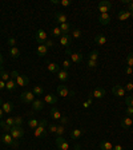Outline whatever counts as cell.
Returning a JSON list of instances; mask_svg holds the SVG:
<instances>
[{"label": "cell", "instance_id": "30", "mask_svg": "<svg viewBox=\"0 0 133 150\" xmlns=\"http://www.w3.org/2000/svg\"><path fill=\"white\" fill-rule=\"evenodd\" d=\"M60 30H61L63 35H64V34H69V31H71V25H69L68 23H64V24H60Z\"/></svg>", "mask_w": 133, "mask_h": 150}, {"label": "cell", "instance_id": "64", "mask_svg": "<svg viewBox=\"0 0 133 150\" xmlns=\"http://www.w3.org/2000/svg\"><path fill=\"white\" fill-rule=\"evenodd\" d=\"M0 106H3V100H1V98H0Z\"/></svg>", "mask_w": 133, "mask_h": 150}, {"label": "cell", "instance_id": "43", "mask_svg": "<svg viewBox=\"0 0 133 150\" xmlns=\"http://www.w3.org/2000/svg\"><path fill=\"white\" fill-rule=\"evenodd\" d=\"M15 126H22L23 125V118L22 117H15Z\"/></svg>", "mask_w": 133, "mask_h": 150}, {"label": "cell", "instance_id": "29", "mask_svg": "<svg viewBox=\"0 0 133 150\" xmlns=\"http://www.w3.org/2000/svg\"><path fill=\"white\" fill-rule=\"evenodd\" d=\"M32 93H33L35 95H37V97H40V95L44 94V88L41 87V86H35L33 90H32Z\"/></svg>", "mask_w": 133, "mask_h": 150}, {"label": "cell", "instance_id": "47", "mask_svg": "<svg viewBox=\"0 0 133 150\" xmlns=\"http://www.w3.org/2000/svg\"><path fill=\"white\" fill-rule=\"evenodd\" d=\"M91 105H92V98H89L88 100H85V102L83 103V107H85V109H87V107H89Z\"/></svg>", "mask_w": 133, "mask_h": 150}, {"label": "cell", "instance_id": "32", "mask_svg": "<svg viewBox=\"0 0 133 150\" xmlns=\"http://www.w3.org/2000/svg\"><path fill=\"white\" fill-rule=\"evenodd\" d=\"M52 35H53L55 38H61V36H63V32H61V30H60V27L52 28Z\"/></svg>", "mask_w": 133, "mask_h": 150}, {"label": "cell", "instance_id": "25", "mask_svg": "<svg viewBox=\"0 0 133 150\" xmlns=\"http://www.w3.org/2000/svg\"><path fill=\"white\" fill-rule=\"evenodd\" d=\"M49 114L53 119H56V121H60V118H61V114H60V111L56 109V107H52V109H51Z\"/></svg>", "mask_w": 133, "mask_h": 150}, {"label": "cell", "instance_id": "53", "mask_svg": "<svg viewBox=\"0 0 133 150\" xmlns=\"http://www.w3.org/2000/svg\"><path fill=\"white\" fill-rule=\"evenodd\" d=\"M45 46L49 48V47H53V46H55V43H53V40H49V39H48V40L45 42Z\"/></svg>", "mask_w": 133, "mask_h": 150}, {"label": "cell", "instance_id": "11", "mask_svg": "<svg viewBox=\"0 0 133 150\" xmlns=\"http://www.w3.org/2000/svg\"><path fill=\"white\" fill-rule=\"evenodd\" d=\"M112 93L115 94L116 97H125V88L121 87L120 84H116V86H113V88H112Z\"/></svg>", "mask_w": 133, "mask_h": 150}, {"label": "cell", "instance_id": "63", "mask_svg": "<svg viewBox=\"0 0 133 150\" xmlns=\"http://www.w3.org/2000/svg\"><path fill=\"white\" fill-rule=\"evenodd\" d=\"M3 71H4V70L1 69V67H0V76H1V74H3Z\"/></svg>", "mask_w": 133, "mask_h": 150}, {"label": "cell", "instance_id": "35", "mask_svg": "<svg viewBox=\"0 0 133 150\" xmlns=\"http://www.w3.org/2000/svg\"><path fill=\"white\" fill-rule=\"evenodd\" d=\"M99 59V52H97L96 50L92 51V52L89 54V60H97Z\"/></svg>", "mask_w": 133, "mask_h": 150}, {"label": "cell", "instance_id": "51", "mask_svg": "<svg viewBox=\"0 0 133 150\" xmlns=\"http://www.w3.org/2000/svg\"><path fill=\"white\" fill-rule=\"evenodd\" d=\"M133 90V83H127L125 84V91H132Z\"/></svg>", "mask_w": 133, "mask_h": 150}, {"label": "cell", "instance_id": "14", "mask_svg": "<svg viewBox=\"0 0 133 150\" xmlns=\"http://www.w3.org/2000/svg\"><path fill=\"white\" fill-rule=\"evenodd\" d=\"M56 75H57V79H59L60 82H67L69 79V74L67 70H60Z\"/></svg>", "mask_w": 133, "mask_h": 150}, {"label": "cell", "instance_id": "41", "mask_svg": "<svg viewBox=\"0 0 133 150\" xmlns=\"http://www.w3.org/2000/svg\"><path fill=\"white\" fill-rule=\"evenodd\" d=\"M97 64H99L97 60H88V67H89V69H96Z\"/></svg>", "mask_w": 133, "mask_h": 150}, {"label": "cell", "instance_id": "21", "mask_svg": "<svg viewBox=\"0 0 133 150\" xmlns=\"http://www.w3.org/2000/svg\"><path fill=\"white\" fill-rule=\"evenodd\" d=\"M83 134H84L83 129H73V130L71 131V138L72 139H79Z\"/></svg>", "mask_w": 133, "mask_h": 150}, {"label": "cell", "instance_id": "17", "mask_svg": "<svg viewBox=\"0 0 133 150\" xmlns=\"http://www.w3.org/2000/svg\"><path fill=\"white\" fill-rule=\"evenodd\" d=\"M44 102L48 103V105H56L57 103V97L55 94H48V95L44 97Z\"/></svg>", "mask_w": 133, "mask_h": 150}, {"label": "cell", "instance_id": "4", "mask_svg": "<svg viewBox=\"0 0 133 150\" xmlns=\"http://www.w3.org/2000/svg\"><path fill=\"white\" fill-rule=\"evenodd\" d=\"M20 100L24 103H32L35 100V94L32 91H28V90H24L20 95Z\"/></svg>", "mask_w": 133, "mask_h": 150}, {"label": "cell", "instance_id": "34", "mask_svg": "<svg viewBox=\"0 0 133 150\" xmlns=\"http://www.w3.org/2000/svg\"><path fill=\"white\" fill-rule=\"evenodd\" d=\"M0 79H1L3 82H8L9 79H11V74H9V72H7V71H3V74H1Z\"/></svg>", "mask_w": 133, "mask_h": 150}, {"label": "cell", "instance_id": "3", "mask_svg": "<svg viewBox=\"0 0 133 150\" xmlns=\"http://www.w3.org/2000/svg\"><path fill=\"white\" fill-rule=\"evenodd\" d=\"M0 139H1V142H3V144L8 145V146H12V147H17L19 146V144L16 142L15 139H13L12 135L9 134V133H6V134H3Z\"/></svg>", "mask_w": 133, "mask_h": 150}, {"label": "cell", "instance_id": "1", "mask_svg": "<svg viewBox=\"0 0 133 150\" xmlns=\"http://www.w3.org/2000/svg\"><path fill=\"white\" fill-rule=\"evenodd\" d=\"M47 126H48V122H47L45 119H41L40 123H39V126L35 129V137H36V138L45 137V135H47V130H45Z\"/></svg>", "mask_w": 133, "mask_h": 150}, {"label": "cell", "instance_id": "57", "mask_svg": "<svg viewBox=\"0 0 133 150\" xmlns=\"http://www.w3.org/2000/svg\"><path fill=\"white\" fill-rule=\"evenodd\" d=\"M112 150H123V146H121V145H116V146H113Z\"/></svg>", "mask_w": 133, "mask_h": 150}, {"label": "cell", "instance_id": "13", "mask_svg": "<svg viewBox=\"0 0 133 150\" xmlns=\"http://www.w3.org/2000/svg\"><path fill=\"white\" fill-rule=\"evenodd\" d=\"M15 81H16V84H17V86H22V87H24V86H27V84H28L29 79H28L27 76H23V75L19 74L17 78H16Z\"/></svg>", "mask_w": 133, "mask_h": 150}, {"label": "cell", "instance_id": "55", "mask_svg": "<svg viewBox=\"0 0 133 150\" xmlns=\"http://www.w3.org/2000/svg\"><path fill=\"white\" fill-rule=\"evenodd\" d=\"M17 75H19V72H17V71L11 72V79H16V78H17Z\"/></svg>", "mask_w": 133, "mask_h": 150}, {"label": "cell", "instance_id": "7", "mask_svg": "<svg viewBox=\"0 0 133 150\" xmlns=\"http://www.w3.org/2000/svg\"><path fill=\"white\" fill-rule=\"evenodd\" d=\"M112 8V3L107 1V0H102L99 3V11L100 13H108V11Z\"/></svg>", "mask_w": 133, "mask_h": 150}, {"label": "cell", "instance_id": "2", "mask_svg": "<svg viewBox=\"0 0 133 150\" xmlns=\"http://www.w3.org/2000/svg\"><path fill=\"white\" fill-rule=\"evenodd\" d=\"M9 134L12 135L13 139H20V138L24 137V129H23L22 126H15V125H13L12 127H11Z\"/></svg>", "mask_w": 133, "mask_h": 150}, {"label": "cell", "instance_id": "31", "mask_svg": "<svg viewBox=\"0 0 133 150\" xmlns=\"http://www.w3.org/2000/svg\"><path fill=\"white\" fill-rule=\"evenodd\" d=\"M39 123H40V121H37V119H35V118H32V119L28 121V126H29L31 129H36L37 126H39Z\"/></svg>", "mask_w": 133, "mask_h": 150}, {"label": "cell", "instance_id": "54", "mask_svg": "<svg viewBox=\"0 0 133 150\" xmlns=\"http://www.w3.org/2000/svg\"><path fill=\"white\" fill-rule=\"evenodd\" d=\"M125 72H127L128 75L133 74V67H129V66H128V67H127V70H125Z\"/></svg>", "mask_w": 133, "mask_h": 150}, {"label": "cell", "instance_id": "56", "mask_svg": "<svg viewBox=\"0 0 133 150\" xmlns=\"http://www.w3.org/2000/svg\"><path fill=\"white\" fill-rule=\"evenodd\" d=\"M3 88H6V82H3L0 79V90H3Z\"/></svg>", "mask_w": 133, "mask_h": 150}, {"label": "cell", "instance_id": "42", "mask_svg": "<svg viewBox=\"0 0 133 150\" xmlns=\"http://www.w3.org/2000/svg\"><path fill=\"white\" fill-rule=\"evenodd\" d=\"M16 39L15 38H8V46L9 47H16Z\"/></svg>", "mask_w": 133, "mask_h": 150}, {"label": "cell", "instance_id": "36", "mask_svg": "<svg viewBox=\"0 0 133 150\" xmlns=\"http://www.w3.org/2000/svg\"><path fill=\"white\" fill-rule=\"evenodd\" d=\"M127 63H128V66H129V67H133V52L128 54V56H127Z\"/></svg>", "mask_w": 133, "mask_h": 150}, {"label": "cell", "instance_id": "50", "mask_svg": "<svg viewBox=\"0 0 133 150\" xmlns=\"http://www.w3.org/2000/svg\"><path fill=\"white\" fill-rule=\"evenodd\" d=\"M127 115L128 117H133V107H130V106L127 107Z\"/></svg>", "mask_w": 133, "mask_h": 150}, {"label": "cell", "instance_id": "33", "mask_svg": "<svg viewBox=\"0 0 133 150\" xmlns=\"http://www.w3.org/2000/svg\"><path fill=\"white\" fill-rule=\"evenodd\" d=\"M0 129H3V130L7 131V133H9V131H11V126L7 125L6 121H0Z\"/></svg>", "mask_w": 133, "mask_h": 150}, {"label": "cell", "instance_id": "27", "mask_svg": "<svg viewBox=\"0 0 133 150\" xmlns=\"http://www.w3.org/2000/svg\"><path fill=\"white\" fill-rule=\"evenodd\" d=\"M100 149L101 150H112L113 149V145L109 142V141H102L100 144Z\"/></svg>", "mask_w": 133, "mask_h": 150}, {"label": "cell", "instance_id": "59", "mask_svg": "<svg viewBox=\"0 0 133 150\" xmlns=\"http://www.w3.org/2000/svg\"><path fill=\"white\" fill-rule=\"evenodd\" d=\"M128 11L133 13V3H129V7H128Z\"/></svg>", "mask_w": 133, "mask_h": 150}, {"label": "cell", "instance_id": "45", "mask_svg": "<svg viewBox=\"0 0 133 150\" xmlns=\"http://www.w3.org/2000/svg\"><path fill=\"white\" fill-rule=\"evenodd\" d=\"M6 123H7L8 126H11V127H12V126L15 125V119H13L12 117H9V118H7V119H6Z\"/></svg>", "mask_w": 133, "mask_h": 150}, {"label": "cell", "instance_id": "52", "mask_svg": "<svg viewBox=\"0 0 133 150\" xmlns=\"http://www.w3.org/2000/svg\"><path fill=\"white\" fill-rule=\"evenodd\" d=\"M56 129H57V126H56V125H49L48 130H49V133H55V134H56Z\"/></svg>", "mask_w": 133, "mask_h": 150}, {"label": "cell", "instance_id": "38", "mask_svg": "<svg viewBox=\"0 0 133 150\" xmlns=\"http://www.w3.org/2000/svg\"><path fill=\"white\" fill-rule=\"evenodd\" d=\"M65 133V129H64V126L63 125H60V126H57V129H56V134L57 135H63Z\"/></svg>", "mask_w": 133, "mask_h": 150}, {"label": "cell", "instance_id": "44", "mask_svg": "<svg viewBox=\"0 0 133 150\" xmlns=\"http://www.w3.org/2000/svg\"><path fill=\"white\" fill-rule=\"evenodd\" d=\"M63 67H64V70H68L71 67V60H68V59L63 60Z\"/></svg>", "mask_w": 133, "mask_h": 150}, {"label": "cell", "instance_id": "61", "mask_svg": "<svg viewBox=\"0 0 133 150\" xmlns=\"http://www.w3.org/2000/svg\"><path fill=\"white\" fill-rule=\"evenodd\" d=\"M51 3H52V4H60V1H59V0H52Z\"/></svg>", "mask_w": 133, "mask_h": 150}, {"label": "cell", "instance_id": "24", "mask_svg": "<svg viewBox=\"0 0 133 150\" xmlns=\"http://www.w3.org/2000/svg\"><path fill=\"white\" fill-rule=\"evenodd\" d=\"M95 42H96L99 46H104V44L107 43V38L104 36L102 34H99V35H96V36H95Z\"/></svg>", "mask_w": 133, "mask_h": 150}, {"label": "cell", "instance_id": "20", "mask_svg": "<svg viewBox=\"0 0 133 150\" xmlns=\"http://www.w3.org/2000/svg\"><path fill=\"white\" fill-rule=\"evenodd\" d=\"M55 19L56 22L60 23V24H64V23H67V15L63 12H56L55 13Z\"/></svg>", "mask_w": 133, "mask_h": 150}, {"label": "cell", "instance_id": "9", "mask_svg": "<svg viewBox=\"0 0 133 150\" xmlns=\"http://www.w3.org/2000/svg\"><path fill=\"white\" fill-rule=\"evenodd\" d=\"M35 39H36L37 43H45L48 39H47V32L44 30H39L35 35Z\"/></svg>", "mask_w": 133, "mask_h": 150}, {"label": "cell", "instance_id": "60", "mask_svg": "<svg viewBox=\"0 0 133 150\" xmlns=\"http://www.w3.org/2000/svg\"><path fill=\"white\" fill-rule=\"evenodd\" d=\"M75 150H81V146L79 144H76V145H75Z\"/></svg>", "mask_w": 133, "mask_h": 150}, {"label": "cell", "instance_id": "5", "mask_svg": "<svg viewBox=\"0 0 133 150\" xmlns=\"http://www.w3.org/2000/svg\"><path fill=\"white\" fill-rule=\"evenodd\" d=\"M57 93H59L60 97H73L75 93L73 91H69L68 87L67 86H64V84H60V86H57Z\"/></svg>", "mask_w": 133, "mask_h": 150}, {"label": "cell", "instance_id": "48", "mask_svg": "<svg viewBox=\"0 0 133 150\" xmlns=\"http://www.w3.org/2000/svg\"><path fill=\"white\" fill-rule=\"evenodd\" d=\"M60 122H61V125L68 123V117H67V115H61V118H60Z\"/></svg>", "mask_w": 133, "mask_h": 150}, {"label": "cell", "instance_id": "39", "mask_svg": "<svg viewBox=\"0 0 133 150\" xmlns=\"http://www.w3.org/2000/svg\"><path fill=\"white\" fill-rule=\"evenodd\" d=\"M81 35H83V32L80 31V30H73V32H72V36L73 38H76V39H79V38H81Z\"/></svg>", "mask_w": 133, "mask_h": 150}, {"label": "cell", "instance_id": "12", "mask_svg": "<svg viewBox=\"0 0 133 150\" xmlns=\"http://www.w3.org/2000/svg\"><path fill=\"white\" fill-rule=\"evenodd\" d=\"M130 16H133V13L129 12V11L127 9V11H120L118 15H117V19L120 20V22H124V20H128Z\"/></svg>", "mask_w": 133, "mask_h": 150}, {"label": "cell", "instance_id": "10", "mask_svg": "<svg viewBox=\"0 0 133 150\" xmlns=\"http://www.w3.org/2000/svg\"><path fill=\"white\" fill-rule=\"evenodd\" d=\"M71 43H72V36L69 34H64L61 38H60V44L64 46L65 48H69Z\"/></svg>", "mask_w": 133, "mask_h": 150}, {"label": "cell", "instance_id": "22", "mask_svg": "<svg viewBox=\"0 0 133 150\" xmlns=\"http://www.w3.org/2000/svg\"><path fill=\"white\" fill-rule=\"evenodd\" d=\"M36 52H37V55L39 56H45V54L48 52V47H47L45 44H40V46L37 47Z\"/></svg>", "mask_w": 133, "mask_h": 150}, {"label": "cell", "instance_id": "28", "mask_svg": "<svg viewBox=\"0 0 133 150\" xmlns=\"http://www.w3.org/2000/svg\"><path fill=\"white\" fill-rule=\"evenodd\" d=\"M9 55L12 56V58H19L20 56V51H19L17 47H11L9 48Z\"/></svg>", "mask_w": 133, "mask_h": 150}, {"label": "cell", "instance_id": "62", "mask_svg": "<svg viewBox=\"0 0 133 150\" xmlns=\"http://www.w3.org/2000/svg\"><path fill=\"white\" fill-rule=\"evenodd\" d=\"M3 109H0V119H1V118H3Z\"/></svg>", "mask_w": 133, "mask_h": 150}, {"label": "cell", "instance_id": "6", "mask_svg": "<svg viewBox=\"0 0 133 150\" xmlns=\"http://www.w3.org/2000/svg\"><path fill=\"white\" fill-rule=\"evenodd\" d=\"M65 54H68V55L71 56V59H72L73 63H81L83 62V54L81 52H72L69 48H67Z\"/></svg>", "mask_w": 133, "mask_h": 150}, {"label": "cell", "instance_id": "58", "mask_svg": "<svg viewBox=\"0 0 133 150\" xmlns=\"http://www.w3.org/2000/svg\"><path fill=\"white\" fill-rule=\"evenodd\" d=\"M3 63H4V58H3V55L0 54V67H3Z\"/></svg>", "mask_w": 133, "mask_h": 150}, {"label": "cell", "instance_id": "49", "mask_svg": "<svg viewBox=\"0 0 133 150\" xmlns=\"http://www.w3.org/2000/svg\"><path fill=\"white\" fill-rule=\"evenodd\" d=\"M60 4H61V6H64V7H68V6H71V4H72V1H71V0H63V1H60Z\"/></svg>", "mask_w": 133, "mask_h": 150}, {"label": "cell", "instance_id": "23", "mask_svg": "<svg viewBox=\"0 0 133 150\" xmlns=\"http://www.w3.org/2000/svg\"><path fill=\"white\" fill-rule=\"evenodd\" d=\"M16 87H17V84H16V81H15V79H9L8 82H6V88H7L8 91H13Z\"/></svg>", "mask_w": 133, "mask_h": 150}, {"label": "cell", "instance_id": "18", "mask_svg": "<svg viewBox=\"0 0 133 150\" xmlns=\"http://www.w3.org/2000/svg\"><path fill=\"white\" fill-rule=\"evenodd\" d=\"M130 125H133V117H124V118L121 119V126L124 129H128L130 127Z\"/></svg>", "mask_w": 133, "mask_h": 150}, {"label": "cell", "instance_id": "26", "mask_svg": "<svg viewBox=\"0 0 133 150\" xmlns=\"http://www.w3.org/2000/svg\"><path fill=\"white\" fill-rule=\"evenodd\" d=\"M13 110V103L12 102H4L3 103V111L9 114V112H12Z\"/></svg>", "mask_w": 133, "mask_h": 150}, {"label": "cell", "instance_id": "19", "mask_svg": "<svg viewBox=\"0 0 133 150\" xmlns=\"http://www.w3.org/2000/svg\"><path fill=\"white\" fill-rule=\"evenodd\" d=\"M99 22H100V24H102V25L108 24V23L111 22V16H109V13H100Z\"/></svg>", "mask_w": 133, "mask_h": 150}, {"label": "cell", "instance_id": "16", "mask_svg": "<svg viewBox=\"0 0 133 150\" xmlns=\"http://www.w3.org/2000/svg\"><path fill=\"white\" fill-rule=\"evenodd\" d=\"M47 69H48V71L49 72H52V74H57V72L60 71L59 64H56V63H53V62L47 63Z\"/></svg>", "mask_w": 133, "mask_h": 150}, {"label": "cell", "instance_id": "15", "mask_svg": "<svg viewBox=\"0 0 133 150\" xmlns=\"http://www.w3.org/2000/svg\"><path fill=\"white\" fill-rule=\"evenodd\" d=\"M43 107H44V100L35 99L33 102H32V109H33V111H40V110H43Z\"/></svg>", "mask_w": 133, "mask_h": 150}, {"label": "cell", "instance_id": "40", "mask_svg": "<svg viewBox=\"0 0 133 150\" xmlns=\"http://www.w3.org/2000/svg\"><path fill=\"white\" fill-rule=\"evenodd\" d=\"M63 142H65V138L63 137V135H57V137H56V146L61 145Z\"/></svg>", "mask_w": 133, "mask_h": 150}, {"label": "cell", "instance_id": "37", "mask_svg": "<svg viewBox=\"0 0 133 150\" xmlns=\"http://www.w3.org/2000/svg\"><path fill=\"white\" fill-rule=\"evenodd\" d=\"M57 149H59V150H69V144L65 141V142H63L61 145H59V146H57Z\"/></svg>", "mask_w": 133, "mask_h": 150}, {"label": "cell", "instance_id": "8", "mask_svg": "<svg viewBox=\"0 0 133 150\" xmlns=\"http://www.w3.org/2000/svg\"><path fill=\"white\" fill-rule=\"evenodd\" d=\"M105 94H107V91H105V88H102V87H97V88H95V90L92 91V94H91V98H97V99H100V98H102V97H105Z\"/></svg>", "mask_w": 133, "mask_h": 150}, {"label": "cell", "instance_id": "46", "mask_svg": "<svg viewBox=\"0 0 133 150\" xmlns=\"http://www.w3.org/2000/svg\"><path fill=\"white\" fill-rule=\"evenodd\" d=\"M125 102H127L128 106L133 107V97H127V98H125Z\"/></svg>", "mask_w": 133, "mask_h": 150}]
</instances>
